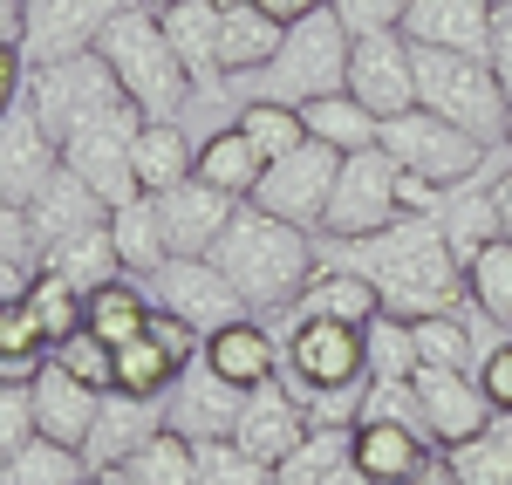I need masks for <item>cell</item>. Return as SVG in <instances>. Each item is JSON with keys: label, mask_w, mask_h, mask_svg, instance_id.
Masks as SVG:
<instances>
[{"label": "cell", "mask_w": 512, "mask_h": 485, "mask_svg": "<svg viewBox=\"0 0 512 485\" xmlns=\"http://www.w3.org/2000/svg\"><path fill=\"white\" fill-rule=\"evenodd\" d=\"M321 485H376V479H369V472H362L355 458H342V465H335V472H328Z\"/></svg>", "instance_id": "6125c7cd"}, {"label": "cell", "mask_w": 512, "mask_h": 485, "mask_svg": "<svg viewBox=\"0 0 512 485\" xmlns=\"http://www.w3.org/2000/svg\"><path fill=\"white\" fill-rule=\"evenodd\" d=\"M390 219H403L390 151H383V144L349 151V158H342V178H335V199H328V219H321V240H369V233H383Z\"/></svg>", "instance_id": "9c48e42d"}, {"label": "cell", "mask_w": 512, "mask_h": 485, "mask_svg": "<svg viewBox=\"0 0 512 485\" xmlns=\"http://www.w3.org/2000/svg\"><path fill=\"white\" fill-rule=\"evenodd\" d=\"M89 485H103V479H89Z\"/></svg>", "instance_id": "e7e4bbea"}, {"label": "cell", "mask_w": 512, "mask_h": 485, "mask_svg": "<svg viewBox=\"0 0 512 485\" xmlns=\"http://www.w3.org/2000/svg\"><path fill=\"white\" fill-rule=\"evenodd\" d=\"M41 267H48V274H62L69 287H82V294H96L103 281H117V274H123L110 226H89V233H76V240L41 246Z\"/></svg>", "instance_id": "836d02e7"}, {"label": "cell", "mask_w": 512, "mask_h": 485, "mask_svg": "<svg viewBox=\"0 0 512 485\" xmlns=\"http://www.w3.org/2000/svg\"><path fill=\"white\" fill-rule=\"evenodd\" d=\"M465 294H472V308L485 322L512 328V240H492L472 267H465Z\"/></svg>", "instance_id": "ee69618b"}, {"label": "cell", "mask_w": 512, "mask_h": 485, "mask_svg": "<svg viewBox=\"0 0 512 485\" xmlns=\"http://www.w3.org/2000/svg\"><path fill=\"white\" fill-rule=\"evenodd\" d=\"M89 479H96L89 458L76 445H55V438H35L0 465V485H89Z\"/></svg>", "instance_id": "ab89813d"}, {"label": "cell", "mask_w": 512, "mask_h": 485, "mask_svg": "<svg viewBox=\"0 0 512 485\" xmlns=\"http://www.w3.org/2000/svg\"><path fill=\"white\" fill-rule=\"evenodd\" d=\"M55 171H62V144L41 130V117L28 110V96H21V103L0 117V192L28 205Z\"/></svg>", "instance_id": "ac0fdd59"}, {"label": "cell", "mask_w": 512, "mask_h": 485, "mask_svg": "<svg viewBox=\"0 0 512 485\" xmlns=\"http://www.w3.org/2000/svg\"><path fill=\"white\" fill-rule=\"evenodd\" d=\"M403 485H458V472H451V465H444V451H437L431 465H424L417 479H403Z\"/></svg>", "instance_id": "94428289"}, {"label": "cell", "mask_w": 512, "mask_h": 485, "mask_svg": "<svg viewBox=\"0 0 512 485\" xmlns=\"http://www.w3.org/2000/svg\"><path fill=\"white\" fill-rule=\"evenodd\" d=\"M35 274H41V260H0V301H28Z\"/></svg>", "instance_id": "11a10c76"}, {"label": "cell", "mask_w": 512, "mask_h": 485, "mask_svg": "<svg viewBox=\"0 0 512 485\" xmlns=\"http://www.w3.org/2000/svg\"><path fill=\"white\" fill-rule=\"evenodd\" d=\"M198 485H274V465H260L233 438H205L198 445Z\"/></svg>", "instance_id": "bcb514c9"}, {"label": "cell", "mask_w": 512, "mask_h": 485, "mask_svg": "<svg viewBox=\"0 0 512 485\" xmlns=\"http://www.w3.org/2000/svg\"><path fill=\"white\" fill-rule=\"evenodd\" d=\"M478 390L492 397V410H512V335H499V342H485V356H478Z\"/></svg>", "instance_id": "816d5d0a"}, {"label": "cell", "mask_w": 512, "mask_h": 485, "mask_svg": "<svg viewBox=\"0 0 512 485\" xmlns=\"http://www.w3.org/2000/svg\"><path fill=\"white\" fill-rule=\"evenodd\" d=\"M41 369H48V356H0V383H35Z\"/></svg>", "instance_id": "6f0895ef"}, {"label": "cell", "mask_w": 512, "mask_h": 485, "mask_svg": "<svg viewBox=\"0 0 512 485\" xmlns=\"http://www.w3.org/2000/svg\"><path fill=\"white\" fill-rule=\"evenodd\" d=\"M253 7H267L274 21H287V28H294V21H308V14H321L328 0H253Z\"/></svg>", "instance_id": "9f6ffc18"}, {"label": "cell", "mask_w": 512, "mask_h": 485, "mask_svg": "<svg viewBox=\"0 0 512 485\" xmlns=\"http://www.w3.org/2000/svg\"><path fill=\"white\" fill-rule=\"evenodd\" d=\"M362 342H369V383H410L417 376V335H410V322L403 315H369L362 322Z\"/></svg>", "instance_id": "b9f144b4"}, {"label": "cell", "mask_w": 512, "mask_h": 485, "mask_svg": "<svg viewBox=\"0 0 512 485\" xmlns=\"http://www.w3.org/2000/svg\"><path fill=\"white\" fill-rule=\"evenodd\" d=\"M0 48H21V0H0Z\"/></svg>", "instance_id": "680465c9"}, {"label": "cell", "mask_w": 512, "mask_h": 485, "mask_svg": "<svg viewBox=\"0 0 512 485\" xmlns=\"http://www.w3.org/2000/svg\"><path fill=\"white\" fill-rule=\"evenodd\" d=\"M287 390L301 397L308 424H355L362 397H369V342L362 322H335V315H287Z\"/></svg>", "instance_id": "7a4b0ae2"}, {"label": "cell", "mask_w": 512, "mask_h": 485, "mask_svg": "<svg viewBox=\"0 0 512 485\" xmlns=\"http://www.w3.org/2000/svg\"><path fill=\"white\" fill-rule=\"evenodd\" d=\"M417 335V363L424 369H478V328L465 308H444V315H424V322H410Z\"/></svg>", "instance_id": "74e56055"}, {"label": "cell", "mask_w": 512, "mask_h": 485, "mask_svg": "<svg viewBox=\"0 0 512 485\" xmlns=\"http://www.w3.org/2000/svg\"><path fill=\"white\" fill-rule=\"evenodd\" d=\"M396 35L410 41V48L485 55V48H492V0H410Z\"/></svg>", "instance_id": "ffe728a7"}, {"label": "cell", "mask_w": 512, "mask_h": 485, "mask_svg": "<svg viewBox=\"0 0 512 485\" xmlns=\"http://www.w3.org/2000/svg\"><path fill=\"white\" fill-rule=\"evenodd\" d=\"M130 164H137L144 199H158V192H171V185H185V178H192L198 144L178 130V117H144L137 144H130Z\"/></svg>", "instance_id": "f546056e"}, {"label": "cell", "mask_w": 512, "mask_h": 485, "mask_svg": "<svg viewBox=\"0 0 512 485\" xmlns=\"http://www.w3.org/2000/svg\"><path fill=\"white\" fill-rule=\"evenodd\" d=\"M151 287H158V308H171V315L185 328H198V335H219L226 322L253 315L246 294L233 287V274H226L212 253H171L158 274H151Z\"/></svg>", "instance_id": "30bf717a"}, {"label": "cell", "mask_w": 512, "mask_h": 485, "mask_svg": "<svg viewBox=\"0 0 512 485\" xmlns=\"http://www.w3.org/2000/svg\"><path fill=\"white\" fill-rule=\"evenodd\" d=\"M164 431V397H130V390H103V410H96V431H89V472H110L123 465L130 451L144 445V438H158Z\"/></svg>", "instance_id": "cb8c5ba5"}, {"label": "cell", "mask_w": 512, "mask_h": 485, "mask_svg": "<svg viewBox=\"0 0 512 485\" xmlns=\"http://www.w3.org/2000/svg\"><path fill=\"white\" fill-rule=\"evenodd\" d=\"M198 349H205L198 328H185L171 308H151L144 335L117 349V390H130V397H164V390L178 383V369L192 363Z\"/></svg>", "instance_id": "2e32d148"}, {"label": "cell", "mask_w": 512, "mask_h": 485, "mask_svg": "<svg viewBox=\"0 0 512 485\" xmlns=\"http://www.w3.org/2000/svg\"><path fill=\"white\" fill-rule=\"evenodd\" d=\"M48 356L69 369L76 383H89V390H117V349H110L103 335H89V328H76L69 342H55Z\"/></svg>", "instance_id": "7dc6e473"}, {"label": "cell", "mask_w": 512, "mask_h": 485, "mask_svg": "<svg viewBox=\"0 0 512 485\" xmlns=\"http://www.w3.org/2000/svg\"><path fill=\"white\" fill-rule=\"evenodd\" d=\"M110 240H117V260L123 274H158L171 260V240H164V219H158V199H130L110 212Z\"/></svg>", "instance_id": "d590c367"}, {"label": "cell", "mask_w": 512, "mask_h": 485, "mask_svg": "<svg viewBox=\"0 0 512 485\" xmlns=\"http://www.w3.org/2000/svg\"><path fill=\"white\" fill-rule=\"evenodd\" d=\"M0 260H41L35 219H28V205L7 199V192H0Z\"/></svg>", "instance_id": "f907efd6"}, {"label": "cell", "mask_w": 512, "mask_h": 485, "mask_svg": "<svg viewBox=\"0 0 512 485\" xmlns=\"http://www.w3.org/2000/svg\"><path fill=\"white\" fill-rule=\"evenodd\" d=\"M328 260L355 267L362 281L376 287V301L403 315V322H424V315H444V308H465V260L444 246V226L437 219H417L403 212L383 233L369 240H328Z\"/></svg>", "instance_id": "6da1fadb"}, {"label": "cell", "mask_w": 512, "mask_h": 485, "mask_svg": "<svg viewBox=\"0 0 512 485\" xmlns=\"http://www.w3.org/2000/svg\"><path fill=\"white\" fill-rule=\"evenodd\" d=\"M239 130H246V144L260 151V164H280L287 151H301V144H308V117H301L294 103H274V96L239 103Z\"/></svg>", "instance_id": "f35d334b"}, {"label": "cell", "mask_w": 512, "mask_h": 485, "mask_svg": "<svg viewBox=\"0 0 512 485\" xmlns=\"http://www.w3.org/2000/svg\"><path fill=\"white\" fill-rule=\"evenodd\" d=\"M335 178H342V151H328V144H301V151H287L280 164H267V178H260V192L246 205H260V212H274L287 226H301V233H321V219H328V199H335Z\"/></svg>", "instance_id": "7c38bea8"}, {"label": "cell", "mask_w": 512, "mask_h": 485, "mask_svg": "<svg viewBox=\"0 0 512 485\" xmlns=\"http://www.w3.org/2000/svg\"><path fill=\"white\" fill-rule=\"evenodd\" d=\"M349 48L355 35L342 28V14L335 7H321L308 21H294L287 35H280V55L260 69V89L274 96V103H315V96H335L342 82H349Z\"/></svg>", "instance_id": "52a82bcc"}, {"label": "cell", "mask_w": 512, "mask_h": 485, "mask_svg": "<svg viewBox=\"0 0 512 485\" xmlns=\"http://www.w3.org/2000/svg\"><path fill=\"white\" fill-rule=\"evenodd\" d=\"M349 458L376 485H403V479H417V472L437 458V445L424 438V431H410V424H390V417H355Z\"/></svg>", "instance_id": "7402d4cb"}, {"label": "cell", "mask_w": 512, "mask_h": 485, "mask_svg": "<svg viewBox=\"0 0 512 485\" xmlns=\"http://www.w3.org/2000/svg\"><path fill=\"white\" fill-rule=\"evenodd\" d=\"M301 117H308V137H315V144H328V151H342V158H349V151H369V144L383 137V117H369L349 89L301 103Z\"/></svg>", "instance_id": "e575fe53"}, {"label": "cell", "mask_w": 512, "mask_h": 485, "mask_svg": "<svg viewBox=\"0 0 512 485\" xmlns=\"http://www.w3.org/2000/svg\"><path fill=\"white\" fill-rule=\"evenodd\" d=\"M137 130H144V110H137V103H123L117 117L89 123V130H76V137L62 144V164H69V171H76V178H82V185H89L103 205H110V212H117V205H130V199H144L137 164H130Z\"/></svg>", "instance_id": "8fae6325"}, {"label": "cell", "mask_w": 512, "mask_h": 485, "mask_svg": "<svg viewBox=\"0 0 512 485\" xmlns=\"http://www.w3.org/2000/svg\"><path fill=\"white\" fill-rule=\"evenodd\" d=\"M0 308H7V301H0Z\"/></svg>", "instance_id": "03108f58"}, {"label": "cell", "mask_w": 512, "mask_h": 485, "mask_svg": "<svg viewBox=\"0 0 512 485\" xmlns=\"http://www.w3.org/2000/svg\"><path fill=\"white\" fill-rule=\"evenodd\" d=\"M239 410H246V390L226 383L205 356H192V363L178 369V383L164 390V431H178V438H192V445H205V438H233Z\"/></svg>", "instance_id": "9a60e30c"}, {"label": "cell", "mask_w": 512, "mask_h": 485, "mask_svg": "<svg viewBox=\"0 0 512 485\" xmlns=\"http://www.w3.org/2000/svg\"><path fill=\"white\" fill-rule=\"evenodd\" d=\"M28 219H35V240L55 246V240H76V233H89V226H110V205H103V199H96V192L76 178V171L62 164V171L41 185L35 199H28Z\"/></svg>", "instance_id": "83f0119b"}, {"label": "cell", "mask_w": 512, "mask_h": 485, "mask_svg": "<svg viewBox=\"0 0 512 485\" xmlns=\"http://www.w3.org/2000/svg\"><path fill=\"white\" fill-rule=\"evenodd\" d=\"M35 438H41L35 390H28V383H0V465H7L21 445H35Z\"/></svg>", "instance_id": "c3c4849f"}, {"label": "cell", "mask_w": 512, "mask_h": 485, "mask_svg": "<svg viewBox=\"0 0 512 485\" xmlns=\"http://www.w3.org/2000/svg\"><path fill=\"white\" fill-rule=\"evenodd\" d=\"M164 14V35H171V48H178V62L192 69L198 96L205 89H219V0H158Z\"/></svg>", "instance_id": "f1b7e54d"}, {"label": "cell", "mask_w": 512, "mask_h": 485, "mask_svg": "<svg viewBox=\"0 0 512 485\" xmlns=\"http://www.w3.org/2000/svg\"><path fill=\"white\" fill-rule=\"evenodd\" d=\"M21 96H28V55H21V48H0V117H7Z\"/></svg>", "instance_id": "db71d44e"}, {"label": "cell", "mask_w": 512, "mask_h": 485, "mask_svg": "<svg viewBox=\"0 0 512 485\" xmlns=\"http://www.w3.org/2000/svg\"><path fill=\"white\" fill-rule=\"evenodd\" d=\"M506 151H512V117H506Z\"/></svg>", "instance_id": "be15d7a7"}, {"label": "cell", "mask_w": 512, "mask_h": 485, "mask_svg": "<svg viewBox=\"0 0 512 485\" xmlns=\"http://www.w3.org/2000/svg\"><path fill=\"white\" fill-rule=\"evenodd\" d=\"M192 178H205L212 192H226V199H253L260 192V178H267V164H260V151L246 144V130L239 123H226V130H212L205 144H198V164H192Z\"/></svg>", "instance_id": "4dcf8cb0"}, {"label": "cell", "mask_w": 512, "mask_h": 485, "mask_svg": "<svg viewBox=\"0 0 512 485\" xmlns=\"http://www.w3.org/2000/svg\"><path fill=\"white\" fill-rule=\"evenodd\" d=\"M123 103V82L117 69L89 48V55H62V62H41V69H28V110L41 117V130L55 137V144H69L76 130H89V123L117 117Z\"/></svg>", "instance_id": "8992f818"}, {"label": "cell", "mask_w": 512, "mask_h": 485, "mask_svg": "<svg viewBox=\"0 0 512 485\" xmlns=\"http://www.w3.org/2000/svg\"><path fill=\"white\" fill-rule=\"evenodd\" d=\"M96 479L103 485H198V445L178 438V431H158V438H144L123 465L96 472Z\"/></svg>", "instance_id": "d6a6232c"}, {"label": "cell", "mask_w": 512, "mask_h": 485, "mask_svg": "<svg viewBox=\"0 0 512 485\" xmlns=\"http://www.w3.org/2000/svg\"><path fill=\"white\" fill-rule=\"evenodd\" d=\"M151 308H158V301L130 281V274H117V281H103L96 294H89V335H103L110 349H123V342H137V335H144Z\"/></svg>", "instance_id": "8d00e7d4"}, {"label": "cell", "mask_w": 512, "mask_h": 485, "mask_svg": "<svg viewBox=\"0 0 512 485\" xmlns=\"http://www.w3.org/2000/svg\"><path fill=\"white\" fill-rule=\"evenodd\" d=\"M410 390H417V404H424V424H431V445L437 451L472 445L478 431L499 417L492 397L478 390L472 369H417V376H410Z\"/></svg>", "instance_id": "e0dca14e"}, {"label": "cell", "mask_w": 512, "mask_h": 485, "mask_svg": "<svg viewBox=\"0 0 512 485\" xmlns=\"http://www.w3.org/2000/svg\"><path fill=\"white\" fill-rule=\"evenodd\" d=\"M233 212H239V199L212 192L205 178H185V185L158 192V219H164L171 253H212V246H219V233L233 226Z\"/></svg>", "instance_id": "44dd1931"}, {"label": "cell", "mask_w": 512, "mask_h": 485, "mask_svg": "<svg viewBox=\"0 0 512 485\" xmlns=\"http://www.w3.org/2000/svg\"><path fill=\"white\" fill-rule=\"evenodd\" d=\"M96 55L117 69L123 96L144 110V117H178L185 103L198 96L192 69L178 62V48H171V35H164V14L158 0H130L117 21L103 28V41H96Z\"/></svg>", "instance_id": "277c9868"}, {"label": "cell", "mask_w": 512, "mask_h": 485, "mask_svg": "<svg viewBox=\"0 0 512 485\" xmlns=\"http://www.w3.org/2000/svg\"><path fill=\"white\" fill-rule=\"evenodd\" d=\"M35 424L41 438H55V445H89V431H96V410H103V390H89V383H76L69 369L48 356V369H41L35 383Z\"/></svg>", "instance_id": "d4e9b609"}, {"label": "cell", "mask_w": 512, "mask_h": 485, "mask_svg": "<svg viewBox=\"0 0 512 485\" xmlns=\"http://www.w3.org/2000/svg\"><path fill=\"white\" fill-rule=\"evenodd\" d=\"M198 356L219 369L226 383H239V390L280 383V369H287V349H280V335H274V328H260L253 315H239V322H226L219 335H205V349H198Z\"/></svg>", "instance_id": "603a6c76"}, {"label": "cell", "mask_w": 512, "mask_h": 485, "mask_svg": "<svg viewBox=\"0 0 512 485\" xmlns=\"http://www.w3.org/2000/svg\"><path fill=\"white\" fill-rule=\"evenodd\" d=\"M485 62L499 69V82L512 96V0H492V48H485Z\"/></svg>", "instance_id": "f5cc1de1"}, {"label": "cell", "mask_w": 512, "mask_h": 485, "mask_svg": "<svg viewBox=\"0 0 512 485\" xmlns=\"http://www.w3.org/2000/svg\"><path fill=\"white\" fill-rule=\"evenodd\" d=\"M376 144L390 151L396 171L431 178V185H444V192H451V185H465V178H478V171L492 164V144H478L472 130L444 123L437 110H403V117H390Z\"/></svg>", "instance_id": "ba28073f"}, {"label": "cell", "mask_w": 512, "mask_h": 485, "mask_svg": "<svg viewBox=\"0 0 512 485\" xmlns=\"http://www.w3.org/2000/svg\"><path fill=\"white\" fill-rule=\"evenodd\" d=\"M287 315H335V322H369V315H383V301H376V287L362 281L355 267H342V260H328V253H321L315 281L301 287V301H294Z\"/></svg>", "instance_id": "1f68e13d"}, {"label": "cell", "mask_w": 512, "mask_h": 485, "mask_svg": "<svg viewBox=\"0 0 512 485\" xmlns=\"http://www.w3.org/2000/svg\"><path fill=\"white\" fill-rule=\"evenodd\" d=\"M342 89L383 123L403 117V110H417V48L396 35V28H383V35H355L349 82H342Z\"/></svg>", "instance_id": "4fadbf2b"}, {"label": "cell", "mask_w": 512, "mask_h": 485, "mask_svg": "<svg viewBox=\"0 0 512 485\" xmlns=\"http://www.w3.org/2000/svg\"><path fill=\"white\" fill-rule=\"evenodd\" d=\"M328 7L342 14L349 35H383V28H403V7L410 0H328Z\"/></svg>", "instance_id": "681fc988"}, {"label": "cell", "mask_w": 512, "mask_h": 485, "mask_svg": "<svg viewBox=\"0 0 512 485\" xmlns=\"http://www.w3.org/2000/svg\"><path fill=\"white\" fill-rule=\"evenodd\" d=\"M287 21H274L253 0H219V76H260L280 55Z\"/></svg>", "instance_id": "4316f807"}, {"label": "cell", "mask_w": 512, "mask_h": 485, "mask_svg": "<svg viewBox=\"0 0 512 485\" xmlns=\"http://www.w3.org/2000/svg\"><path fill=\"white\" fill-rule=\"evenodd\" d=\"M123 7L130 0H21V55H28V69L62 62V55H89Z\"/></svg>", "instance_id": "5bb4252c"}, {"label": "cell", "mask_w": 512, "mask_h": 485, "mask_svg": "<svg viewBox=\"0 0 512 485\" xmlns=\"http://www.w3.org/2000/svg\"><path fill=\"white\" fill-rule=\"evenodd\" d=\"M308 431H315V424H308L301 397H294L287 383H260V390H246V410H239V424H233V445L253 451L260 465H280Z\"/></svg>", "instance_id": "d6986e66"}, {"label": "cell", "mask_w": 512, "mask_h": 485, "mask_svg": "<svg viewBox=\"0 0 512 485\" xmlns=\"http://www.w3.org/2000/svg\"><path fill=\"white\" fill-rule=\"evenodd\" d=\"M444 465L458 472V485H512V410H499L472 445L444 451Z\"/></svg>", "instance_id": "60d3db41"}, {"label": "cell", "mask_w": 512, "mask_h": 485, "mask_svg": "<svg viewBox=\"0 0 512 485\" xmlns=\"http://www.w3.org/2000/svg\"><path fill=\"white\" fill-rule=\"evenodd\" d=\"M28 308H35V322L48 328V349H55V342H69L76 328H89V294L69 287L62 274H48V267H41L35 287H28Z\"/></svg>", "instance_id": "f6af8a7d"}, {"label": "cell", "mask_w": 512, "mask_h": 485, "mask_svg": "<svg viewBox=\"0 0 512 485\" xmlns=\"http://www.w3.org/2000/svg\"><path fill=\"white\" fill-rule=\"evenodd\" d=\"M212 260L233 274V287L246 294L253 315H267V308H294L301 287L315 281V267H321L315 233L287 226V219L260 212V205H239L233 226L219 233V246H212Z\"/></svg>", "instance_id": "3957f363"}, {"label": "cell", "mask_w": 512, "mask_h": 485, "mask_svg": "<svg viewBox=\"0 0 512 485\" xmlns=\"http://www.w3.org/2000/svg\"><path fill=\"white\" fill-rule=\"evenodd\" d=\"M417 110H437L444 123L472 130L478 144H506L512 96L485 55H451V48H417Z\"/></svg>", "instance_id": "5b68a950"}, {"label": "cell", "mask_w": 512, "mask_h": 485, "mask_svg": "<svg viewBox=\"0 0 512 485\" xmlns=\"http://www.w3.org/2000/svg\"><path fill=\"white\" fill-rule=\"evenodd\" d=\"M349 431L355 424H315V431L274 465V485H321L342 458H349Z\"/></svg>", "instance_id": "7bdbcfd3"}, {"label": "cell", "mask_w": 512, "mask_h": 485, "mask_svg": "<svg viewBox=\"0 0 512 485\" xmlns=\"http://www.w3.org/2000/svg\"><path fill=\"white\" fill-rule=\"evenodd\" d=\"M492 164H499V158H492ZM492 164H485L478 178H465V185H451V192H444V205H437L444 246H451L465 267H472L492 240H506V226H499V199H492Z\"/></svg>", "instance_id": "484cf974"}, {"label": "cell", "mask_w": 512, "mask_h": 485, "mask_svg": "<svg viewBox=\"0 0 512 485\" xmlns=\"http://www.w3.org/2000/svg\"><path fill=\"white\" fill-rule=\"evenodd\" d=\"M492 199H499V226H506V240H512V164L492 178Z\"/></svg>", "instance_id": "91938a15"}]
</instances>
